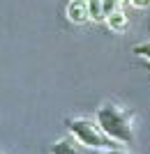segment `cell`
<instances>
[{
    "instance_id": "cell-1",
    "label": "cell",
    "mask_w": 150,
    "mask_h": 154,
    "mask_svg": "<svg viewBox=\"0 0 150 154\" xmlns=\"http://www.w3.org/2000/svg\"><path fill=\"white\" fill-rule=\"evenodd\" d=\"M97 124L111 140L132 143V138H134L132 122H129V113L123 110L120 106L104 103L102 108H97Z\"/></svg>"
},
{
    "instance_id": "cell-2",
    "label": "cell",
    "mask_w": 150,
    "mask_h": 154,
    "mask_svg": "<svg viewBox=\"0 0 150 154\" xmlns=\"http://www.w3.org/2000/svg\"><path fill=\"white\" fill-rule=\"evenodd\" d=\"M72 136L76 138L81 145L85 147H92V149H106L111 145V138L99 129L97 122H90V120H83V117H76V120H69L67 122Z\"/></svg>"
},
{
    "instance_id": "cell-3",
    "label": "cell",
    "mask_w": 150,
    "mask_h": 154,
    "mask_svg": "<svg viewBox=\"0 0 150 154\" xmlns=\"http://www.w3.org/2000/svg\"><path fill=\"white\" fill-rule=\"evenodd\" d=\"M67 19L72 23H78V26L90 21V16H88V0H72L67 5Z\"/></svg>"
},
{
    "instance_id": "cell-4",
    "label": "cell",
    "mask_w": 150,
    "mask_h": 154,
    "mask_svg": "<svg viewBox=\"0 0 150 154\" xmlns=\"http://www.w3.org/2000/svg\"><path fill=\"white\" fill-rule=\"evenodd\" d=\"M106 26H109V30L113 32H125L127 30V14L118 7V9H113L109 16H106Z\"/></svg>"
},
{
    "instance_id": "cell-5",
    "label": "cell",
    "mask_w": 150,
    "mask_h": 154,
    "mask_svg": "<svg viewBox=\"0 0 150 154\" xmlns=\"http://www.w3.org/2000/svg\"><path fill=\"white\" fill-rule=\"evenodd\" d=\"M76 138H62V140H58L56 145L51 147V154H81V149H78V145H76Z\"/></svg>"
},
{
    "instance_id": "cell-6",
    "label": "cell",
    "mask_w": 150,
    "mask_h": 154,
    "mask_svg": "<svg viewBox=\"0 0 150 154\" xmlns=\"http://www.w3.org/2000/svg\"><path fill=\"white\" fill-rule=\"evenodd\" d=\"M88 16L90 21H106L104 0H88Z\"/></svg>"
},
{
    "instance_id": "cell-7",
    "label": "cell",
    "mask_w": 150,
    "mask_h": 154,
    "mask_svg": "<svg viewBox=\"0 0 150 154\" xmlns=\"http://www.w3.org/2000/svg\"><path fill=\"white\" fill-rule=\"evenodd\" d=\"M134 53H136L139 58H143V60H150V42H145V44H136V46H134Z\"/></svg>"
},
{
    "instance_id": "cell-8",
    "label": "cell",
    "mask_w": 150,
    "mask_h": 154,
    "mask_svg": "<svg viewBox=\"0 0 150 154\" xmlns=\"http://www.w3.org/2000/svg\"><path fill=\"white\" fill-rule=\"evenodd\" d=\"M134 7H139V9H143V7H148L150 5V0H129Z\"/></svg>"
},
{
    "instance_id": "cell-9",
    "label": "cell",
    "mask_w": 150,
    "mask_h": 154,
    "mask_svg": "<svg viewBox=\"0 0 150 154\" xmlns=\"http://www.w3.org/2000/svg\"><path fill=\"white\" fill-rule=\"evenodd\" d=\"M95 154H125V152H120V149H109V147H106V149H97Z\"/></svg>"
},
{
    "instance_id": "cell-10",
    "label": "cell",
    "mask_w": 150,
    "mask_h": 154,
    "mask_svg": "<svg viewBox=\"0 0 150 154\" xmlns=\"http://www.w3.org/2000/svg\"><path fill=\"white\" fill-rule=\"evenodd\" d=\"M113 2H118V5H123V2H125V0H113Z\"/></svg>"
},
{
    "instance_id": "cell-11",
    "label": "cell",
    "mask_w": 150,
    "mask_h": 154,
    "mask_svg": "<svg viewBox=\"0 0 150 154\" xmlns=\"http://www.w3.org/2000/svg\"><path fill=\"white\" fill-rule=\"evenodd\" d=\"M148 69H150V60H148Z\"/></svg>"
}]
</instances>
